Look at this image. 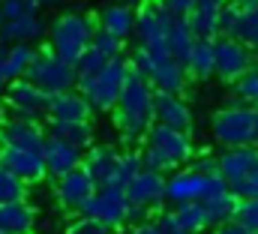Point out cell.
Listing matches in <instances>:
<instances>
[{
    "instance_id": "15",
    "label": "cell",
    "mask_w": 258,
    "mask_h": 234,
    "mask_svg": "<svg viewBox=\"0 0 258 234\" xmlns=\"http://www.w3.org/2000/svg\"><path fill=\"white\" fill-rule=\"evenodd\" d=\"M0 165H6L9 171L24 177L27 183H36L48 174L45 156L39 150H24V147H0Z\"/></svg>"
},
{
    "instance_id": "33",
    "label": "cell",
    "mask_w": 258,
    "mask_h": 234,
    "mask_svg": "<svg viewBox=\"0 0 258 234\" xmlns=\"http://www.w3.org/2000/svg\"><path fill=\"white\" fill-rule=\"evenodd\" d=\"M141 168H144V162H141V150H126V153H120L117 174H114V186L126 189L129 183L138 177V171H141Z\"/></svg>"
},
{
    "instance_id": "39",
    "label": "cell",
    "mask_w": 258,
    "mask_h": 234,
    "mask_svg": "<svg viewBox=\"0 0 258 234\" xmlns=\"http://www.w3.org/2000/svg\"><path fill=\"white\" fill-rule=\"evenodd\" d=\"M114 228H108L105 222H99V219H90V216H78L75 222H69V228L66 234H111Z\"/></svg>"
},
{
    "instance_id": "37",
    "label": "cell",
    "mask_w": 258,
    "mask_h": 234,
    "mask_svg": "<svg viewBox=\"0 0 258 234\" xmlns=\"http://www.w3.org/2000/svg\"><path fill=\"white\" fill-rule=\"evenodd\" d=\"M234 93H237L240 102L258 105V66H252L240 81H234Z\"/></svg>"
},
{
    "instance_id": "32",
    "label": "cell",
    "mask_w": 258,
    "mask_h": 234,
    "mask_svg": "<svg viewBox=\"0 0 258 234\" xmlns=\"http://www.w3.org/2000/svg\"><path fill=\"white\" fill-rule=\"evenodd\" d=\"M24 198H27V180L9 171L6 165H0V204L24 201Z\"/></svg>"
},
{
    "instance_id": "1",
    "label": "cell",
    "mask_w": 258,
    "mask_h": 234,
    "mask_svg": "<svg viewBox=\"0 0 258 234\" xmlns=\"http://www.w3.org/2000/svg\"><path fill=\"white\" fill-rule=\"evenodd\" d=\"M153 99H156V84L147 75H141V72L132 69L126 87L120 93V102L111 111L114 114V126H117V132H120V138L126 144H135V141L147 138V129L156 120Z\"/></svg>"
},
{
    "instance_id": "31",
    "label": "cell",
    "mask_w": 258,
    "mask_h": 234,
    "mask_svg": "<svg viewBox=\"0 0 258 234\" xmlns=\"http://www.w3.org/2000/svg\"><path fill=\"white\" fill-rule=\"evenodd\" d=\"M195 39H198V36L192 33V27H189L186 18H174V21H171V30H168V48H171V54L180 60V63L189 60Z\"/></svg>"
},
{
    "instance_id": "40",
    "label": "cell",
    "mask_w": 258,
    "mask_h": 234,
    "mask_svg": "<svg viewBox=\"0 0 258 234\" xmlns=\"http://www.w3.org/2000/svg\"><path fill=\"white\" fill-rule=\"evenodd\" d=\"M150 213H153V207L138 204V201H129V207H126V225H129V228H135V225L150 222Z\"/></svg>"
},
{
    "instance_id": "3",
    "label": "cell",
    "mask_w": 258,
    "mask_h": 234,
    "mask_svg": "<svg viewBox=\"0 0 258 234\" xmlns=\"http://www.w3.org/2000/svg\"><path fill=\"white\" fill-rule=\"evenodd\" d=\"M213 138L222 147H258V105L237 102L213 117Z\"/></svg>"
},
{
    "instance_id": "30",
    "label": "cell",
    "mask_w": 258,
    "mask_h": 234,
    "mask_svg": "<svg viewBox=\"0 0 258 234\" xmlns=\"http://www.w3.org/2000/svg\"><path fill=\"white\" fill-rule=\"evenodd\" d=\"M174 216H177L180 228H186V231L204 234L207 228H213V216H210V210H207L204 201H186V204H177V207H174Z\"/></svg>"
},
{
    "instance_id": "54",
    "label": "cell",
    "mask_w": 258,
    "mask_h": 234,
    "mask_svg": "<svg viewBox=\"0 0 258 234\" xmlns=\"http://www.w3.org/2000/svg\"><path fill=\"white\" fill-rule=\"evenodd\" d=\"M0 234H3V231H0Z\"/></svg>"
},
{
    "instance_id": "20",
    "label": "cell",
    "mask_w": 258,
    "mask_h": 234,
    "mask_svg": "<svg viewBox=\"0 0 258 234\" xmlns=\"http://www.w3.org/2000/svg\"><path fill=\"white\" fill-rule=\"evenodd\" d=\"M258 168V147H225L219 153V174L228 183L243 180Z\"/></svg>"
},
{
    "instance_id": "48",
    "label": "cell",
    "mask_w": 258,
    "mask_h": 234,
    "mask_svg": "<svg viewBox=\"0 0 258 234\" xmlns=\"http://www.w3.org/2000/svg\"><path fill=\"white\" fill-rule=\"evenodd\" d=\"M162 234H198V231H186V228H171V231H162Z\"/></svg>"
},
{
    "instance_id": "28",
    "label": "cell",
    "mask_w": 258,
    "mask_h": 234,
    "mask_svg": "<svg viewBox=\"0 0 258 234\" xmlns=\"http://www.w3.org/2000/svg\"><path fill=\"white\" fill-rule=\"evenodd\" d=\"M186 21H189V27L198 39H219L222 36V9H216V6L198 3Z\"/></svg>"
},
{
    "instance_id": "50",
    "label": "cell",
    "mask_w": 258,
    "mask_h": 234,
    "mask_svg": "<svg viewBox=\"0 0 258 234\" xmlns=\"http://www.w3.org/2000/svg\"><path fill=\"white\" fill-rule=\"evenodd\" d=\"M6 90H9V81H3V78H0V93H6Z\"/></svg>"
},
{
    "instance_id": "18",
    "label": "cell",
    "mask_w": 258,
    "mask_h": 234,
    "mask_svg": "<svg viewBox=\"0 0 258 234\" xmlns=\"http://www.w3.org/2000/svg\"><path fill=\"white\" fill-rule=\"evenodd\" d=\"M150 81L156 84V90L183 93L186 90V81H189V69H186V63H180L174 54H162V57H153Z\"/></svg>"
},
{
    "instance_id": "24",
    "label": "cell",
    "mask_w": 258,
    "mask_h": 234,
    "mask_svg": "<svg viewBox=\"0 0 258 234\" xmlns=\"http://www.w3.org/2000/svg\"><path fill=\"white\" fill-rule=\"evenodd\" d=\"M36 213L24 201H9L0 204V231L3 234H33Z\"/></svg>"
},
{
    "instance_id": "51",
    "label": "cell",
    "mask_w": 258,
    "mask_h": 234,
    "mask_svg": "<svg viewBox=\"0 0 258 234\" xmlns=\"http://www.w3.org/2000/svg\"><path fill=\"white\" fill-rule=\"evenodd\" d=\"M120 3H129V6H141L144 0H120Z\"/></svg>"
},
{
    "instance_id": "29",
    "label": "cell",
    "mask_w": 258,
    "mask_h": 234,
    "mask_svg": "<svg viewBox=\"0 0 258 234\" xmlns=\"http://www.w3.org/2000/svg\"><path fill=\"white\" fill-rule=\"evenodd\" d=\"M132 9L135 6H129V3H111L99 12V24L126 39L129 33H135V18H138V12H132Z\"/></svg>"
},
{
    "instance_id": "2",
    "label": "cell",
    "mask_w": 258,
    "mask_h": 234,
    "mask_svg": "<svg viewBox=\"0 0 258 234\" xmlns=\"http://www.w3.org/2000/svg\"><path fill=\"white\" fill-rule=\"evenodd\" d=\"M129 72H132V63L123 57L108 60L96 75L90 78H81L78 81V90L90 99L93 111H114L117 102H120V93L129 81Z\"/></svg>"
},
{
    "instance_id": "13",
    "label": "cell",
    "mask_w": 258,
    "mask_h": 234,
    "mask_svg": "<svg viewBox=\"0 0 258 234\" xmlns=\"http://www.w3.org/2000/svg\"><path fill=\"white\" fill-rule=\"evenodd\" d=\"M129 201H138V204H147V207H159L162 201H168V177L162 171H153V168H141L138 177L126 186Z\"/></svg>"
},
{
    "instance_id": "21",
    "label": "cell",
    "mask_w": 258,
    "mask_h": 234,
    "mask_svg": "<svg viewBox=\"0 0 258 234\" xmlns=\"http://www.w3.org/2000/svg\"><path fill=\"white\" fill-rule=\"evenodd\" d=\"M156 120L159 123H168V126H177L183 132L192 129V111L189 105L180 99V93H168V90H156Z\"/></svg>"
},
{
    "instance_id": "26",
    "label": "cell",
    "mask_w": 258,
    "mask_h": 234,
    "mask_svg": "<svg viewBox=\"0 0 258 234\" xmlns=\"http://www.w3.org/2000/svg\"><path fill=\"white\" fill-rule=\"evenodd\" d=\"M36 51H39V48H33L30 42H15L12 51L0 60V78L9 81V84H12L15 78H24L27 69H30V63H33V57H36Z\"/></svg>"
},
{
    "instance_id": "8",
    "label": "cell",
    "mask_w": 258,
    "mask_h": 234,
    "mask_svg": "<svg viewBox=\"0 0 258 234\" xmlns=\"http://www.w3.org/2000/svg\"><path fill=\"white\" fill-rule=\"evenodd\" d=\"M48 105H51V93H45L27 75L24 78H15L9 84V90H6V108L12 111V117L42 120V117H48Z\"/></svg>"
},
{
    "instance_id": "45",
    "label": "cell",
    "mask_w": 258,
    "mask_h": 234,
    "mask_svg": "<svg viewBox=\"0 0 258 234\" xmlns=\"http://www.w3.org/2000/svg\"><path fill=\"white\" fill-rule=\"evenodd\" d=\"M12 45H15V42H9V39H3V36H0V60L12 51Z\"/></svg>"
},
{
    "instance_id": "17",
    "label": "cell",
    "mask_w": 258,
    "mask_h": 234,
    "mask_svg": "<svg viewBox=\"0 0 258 234\" xmlns=\"http://www.w3.org/2000/svg\"><path fill=\"white\" fill-rule=\"evenodd\" d=\"M42 156H45V165H48V174L51 177H63L84 165V150L63 141V138H54V135H48Z\"/></svg>"
},
{
    "instance_id": "44",
    "label": "cell",
    "mask_w": 258,
    "mask_h": 234,
    "mask_svg": "<svg viewBox=\"0 0 258 234\" xmlns=\"http://www.w3.org/2000/svg\"><path fill=\"white\" fill-rule=\"evenodd\" d=\"M126 234H162V231H159V225H156V222H144V225H135V228H129Z\"/></svg>"
},
{
    "instance_id": "14",
    "label": "cell",
    "mask_w": 258,
    "mask_h": 234,
    "mask_svg": "<svg viewBox=\"0 0 258 234\" xmlns=\"http://www.w3.org/2000/svg\"><path fill=\"white\" fill-rule=\"evenodd\" d=\"M99 186L93 183V177L87 174V168H75L69 174L57 177V201L63 204L66 210H81L87 204V198L96 192Z\"/></svg>"
},
{
    "instance_id": "4",
    "label": "cell",
    "mask_w": 258,
    "mask_h": 234,
    "mask_svg": "<svg viewBox=\"0 0 258 234\" xmlns=\"http://www.w3.org/2000/svg\"><path fill=\"white\" fill-rule=\"evenodd\" d=\"M93 33H96L93 18L78 15V12H66L60 18H54V24L48 27V45L69 63H78L81 54L93 45Z\"/></svg>"
},
{
    "instance_id": "27",
    "label": "cell",
    "mask_w": 258,
    "mask_h": 234,
    "mask_svg": "<svg viewBox=\"0 0 258 234\" xmlns=\"http://www.w3.org/2000/svg\"><path fill=\"white\" fill-rule=\"evenodd\" d=\"M186 69L198 81H207L210 75H216V39H195Z\"/></svg>"
},
{
    "instance_id": "7",
    "label": "cell",
    "mask_w": 258,
    "mask_h": 234,
    "mask_svg": "<svg viewBox=\"0 0 258 234\" xmlns=\"http://www.w3.org/2000/svg\"><path fill=\"white\" fill-rule=\"evenodd\" d=\"M219 192H228V180L213 171H198V168H183V171H174L168 177V204H186V201H207Z\"/></svg>"
},
{
    "instance_id": "52",
    "label": "cell",
    "mask_w": 258,
    "mask_h": 234,
    "mask_svg": "<svg viewBox=\"0 0 258 234\" xmlns=\"http://www.w3.org/2000/svg\"><path fill=\"white\" fill-rule=\"evenodd\" d=\"M3 24H6V15H3V9H0V30H3Z\"/></svg>"
},
{
    "instance_id": "22",
    "label": "cell",
    "mask_w": 258,
    "mask_h": 234,
    "mask_svg": "<svg viewBox=\"0 0 258 234\" xmlns=\"http://www.w3.org/2000/svg\"><path fill=\"white\" fill-rule=\"evenodd\" d=\"M90 111H93L90 99L75 90L54 93L51 105H48V117H54V120H90Z\"/></svg>"
},
{
    "instance_id": "36",
    "label": "cell",
    "mask_w": 258,
    "mask_h": 234,
    "mask_svg": "<svg viewBox=\"0 0 258 234\" xmlns=\"http://www.w3.org/2000/svg\"><path fill=\"white\" fill-rule=\"evenodd\" d=\"M105 63H108V57H105L99 48H93V45H90V48L81 54V60L75 63V69H78V81H81V78H90V75H96V72H99Z\"/></svg>"
},
{
    "instance_id": "47",
    "label": "cell",
    "mask_w": 258,
    "mask_h": 234,
    "mask_svg": "<svg viewBox=\"0 0 258 234\" xmlns=\"http://www.w3.org/2000/svg\"><path fill=\"white\" fill-rule=\"evenodd\" d=\"M198 3H204V6H216V9H222L225 3H231V0H198Z\"/></svg>"
},
{
    "instance_id": "9",
    "label": "cell",
    "mask_w": 258,
    "mask_h": 234,
    "mask_svg": "<svg viewBox=\"0 0 258 234\" xmlns=\"http://www.w3.org/2000/svg\"><path fill=\"white\" fill-rule=\"evenodd\" d=\"M126 207H129L126 189H120V186H102V189H96L87 198V204L78 213H84L90 219H99L108 228H123L126 225Z\"/></svg>"
},
{
    "instance_id": "42",
    "label": "cell",
    "mask_w": 258,
    "mask_h": 234,
    "mask_svg": "<svg viewBox=\"0 0 258 234\" xmlns=\"http://www.w3.org/2000/svg\"><path fill=\"white\" fill-rule=\"evenodd\" d=\"M213 234H255V231H249L243 222H237V219H228V222H222V225H216L213 228Z\"/></svg>"
},
{
    "instance_id": "43",
    "label": "cell",
    "mask_w": 258,
    "mask_h": 234,
    "mask_svg": "<svg viewBox=\"0 0 258 234\" xmlns=\"http://www.w3.org/2000/svg\"><path fill=\"white\" fill-rule=\"evenodd\" d=\"M192 168L213 174V171H219V156H201V159H195L192 162Z\"/></svg>"
},
{
    "instance_id": "34",
    "label": "cell",
    "mask_w": 258,
    "mask_h": 234,
    "mask_svg": "<svg viewBox=\"0 0 258 234\" xmlns=\"http://www.w3.org/2000/svg\"><path fill=\"white\" fill-rule=\"evenodd\" d=\"M93 48H99L108 60L123 57V36H117V33H111V30H105V27L99 24L96 33H93Z\"/></svg>"
},
{
    "instance_id": "41",
    "label": "cell",
    "mask_w": 258,
    "mask_h": 234,
    "mask_svg": "<svg viewBox=\"0 0 258 234\" xmlns=\"http://www.w3.org/2000/svg\"><path fill=\"white\" fill-rule=\"evenodd\" d=\"M162 6H165L174 18H189V12L198 6V0H162Z\"/></svg>"
},
{
    "instance_id": "10",
    "label": "cell",
    "mask_w": 258,
    "mask_h": 234,
    "mask_svg": "<svg viewBox=\"0 0 258 234\" xmlns=\"http://www.w3.org/2000/svg\"><path fill=\"white\" fill-rule=\"evenodd\" d=\"M255 63V51L252 45L234 39V36H219L216 39V75L228 84L240 81Z\"/></svg>"
},
{
    "instance_id": "5",
    "label": "cell",
    "mask_w": 258,
    "mask_h": 234,
    "mask_svg": "<svg viewBox=\"0 0 258 234\" xmlns=\"http://www.w3.org/2000/svg\"><path fill=\"white\" fill-rule=\"evenodd\" d=\"M27 78L33 84H39L51 96L78 87V69H75V63H69L66 57H60L51 45L36 51V57H33L30 69H27Z\"/></svg>"
},
{
    "instance_id": "11",
    "label": "cell",
    "mask_w": 258,
    "mask_h": 234,
    "mask_svg": "<svg viewBox=\"0 0 258 234\" xmlns=\"http://www.w3.org/2000/svg\"><path fill=\"white\" fill-rule=\"evenodd\" d=\"M144 141L153 144V147H159L162 153H168L177 165L189 162L195 156L189 132H183V129H177V126H168V123H159V120H153V126L147 129V138H144Z\"/></svg>"
},
{
    "instance_id": "38",
    "label": "cell",
    "mask_w": 258,
    "mask_h": 234,
    "mask_svg": "<svg viewBox=\"0 0 258 234\" xmlns=\"http://www.w3.org/2000/svg\"><path fill=\"white\" fill-rule=\"evenodd\" d=\"M234 219L243 222L249 231H258V198H240L237 210H234Z\"/></svg>"
},
{
    "instance_id": "12",
    "label": "cell",
    "mask_w": 258,
    "mask_h": 234,
    "mask_svg": "<svg viewBox=\"0 0 258 234\" xmlns=\"http://www.w3.org/2000/svg\"><path fill=\"white\" fill-rule=\"evenodd\" d=\"M48 132L39 126V120L12 117L0 123V147H24V150H45Z\"/></svg>"
},
{
    "instance_id": "6",
    "label": "cell",
    "mask_w": 258,
    "mask_h": 234,
    "mask_svg": "<svg viewBox=\"0 0 258 234\" xmlns=\"http://www.w3.org/2000/svg\"><path fill=\"white\" fill-rule=\"evenodd\" d=\"M174 15L162 6V0H144L138 6V18H135V36L138 45L147 48L153 57L171 54L168 48V30H171Z\"/></svg>"
},
{
    "instance_id": "55",
    "label": "cell",
    "mask_w": 258,
    "mask_h": 234,
    "mask_svg": "<svg viewBox=\"0 0 258 234\" xmlns=\"http://www.w3.org/2000/svg\"><path fill=\"white\" fill-rule=\"evenodd\" d=\"M255 234H258V231H255Z\"/></svg>"
},
{
    "instance_id": "35",
    "label": "cell",
    "mask_w": 258,
    "mask_h": 234,
    "mask_svg": "<svg viewBox=\"0 0 258 234\" xmlns=\"http://www.w3.org/2000/svg\"><path fill=\"white\" fill-rule=\"evenodd\" d=\"M141 162H144V168H153V171H162V174L177 171V162H174L168 153H162L159 147L147 144V141H144V147H141Z\"/></svg>"
},
{
    "instance_id": "49",
    "label": "cell",
    "mask_w": 258,
    "mask_h": 234,
    "mask_svg": "<svg viewBox=\"0 0 258 234\" xmlns=\"http://www.w3.org/2000/svg\"><path fill=\"white\" fill-rule=\"evenodd\" d=\"M39 3H42V6H60L63 0H39Z\"/></svg>"
},
{
    "instance_id": "46",
    "label": "cell",
    "mask_w": 258,
    "mask_h": 234,
    "mask_svg": "<svg viewBox=\"0 0 258 234\" xmlns=\"http://www.w3.org/2000/svg\"><path fill=\"white\" fill-rule=\"evenodd\" d=\"M231 3H237L240 9H258V0H231Z\"/></svg>"
},
{
    "instance_id": "25",
    "label": "cell",
    "mask_w": 258,
    "mask_h": 234,
    "mask_svg": "<svg viewBox=\"0 0 258 234\" xmlns=\"http://www.w3.org/2000/svg\"><path fill=\"white\" fill-rule=\"evenodd\" d=\"M45 30L48 27L42 24V18L36 12H27V15H18V18H6L0 36L9 39V42H36V39L45 36Z\"/></svg>"
},
{
    "instance_id": "19",
    "label": "cell",
    "mask_w": 258,
    "mask_h": 234,
    "mask_svg": "<svg viewBox=\"0 0 258 234\" xmlns=\"http://www.w3.org/2000/svg\"><path fill=\"white\" fill-rule=\"evenodd\" d=\"M117 162H120V153H117L111 144H93V147L84 153V168H87V174L93 177V183H96L99 189H102V186H114Z\"/></svg>"
},
{
    "instance_id": "53",
    "label": "cell",
    "mask_w": 258,
    "mask_h": 234,
    "mask_svg": "<svg viewBox=\"0 0 258 234\" xmlns=\"http://www.w3.org/2000/svg\"><path fill=\"white\" fill-rule=\"evenodd\" d=\"M252 51H255V60H258V42H255V45H252Z\"/></svg>"
},
{
    "instance_id": "16",
    "label": "cell",
    "mask_w": 258,
    "mask_h": 234,
    "mask_svg": "<svg viewBox=\"0 0 258 234\" xmlns=\"http://www.w3.org/2000/svg\"><path fill=\"white\" fill-rule=\"evenodd\" d=\"M222 36H234L246 45L258 42V9H240L237 3L222 6Z\"/></svg>"
},
{
    "instance_id": "23",
    "label": "cell",
    "mask_w": 258,
    "mask_h": 234,
    "mask_svg": "<svg viewBox=\"0 0 258 234\" xmlns=\"http://www.w3.org/2000/svg\"><path fill=\"white\" fill-rule=\"evenodd\" d=\"M45 132L54 135V138H63V141L75 144V147H81L84 153L93 147V126H90V120H54V117H48Z\"/></svg>"
}]
</instances>
